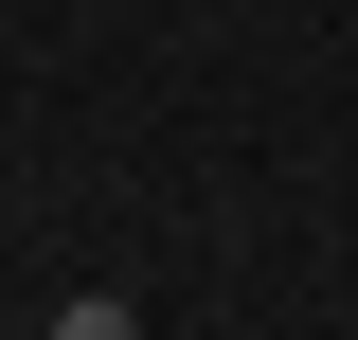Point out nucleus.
Segmentation results:
<instances>
[{
    "label": "nucleus",
    "instance_id": "1",
    "mask_svg": "<svg viewBox=\"0 0 358 340\" xmlns=\"http://www.w3.org/2000/svg\"><path fill=\"white\" fill-rule=\"evenodd\" d=\"M54 340H143V323H126L108 287H72V304H54Z\"/></svg>",
    "mask_w": 358,
    "mask_h": 340
}]
</instances>
